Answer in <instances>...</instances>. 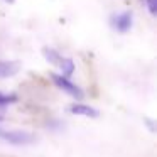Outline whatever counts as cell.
Returning a JSON list of instances; mask_svg holds the SVG:
<instances>
[{"instance_id":"obj_1","label":"cell","mask_w":157,"mask_h":157,"mask_svg":"<svg viewBox=\"0 0 157 157\" xmlns=\"http://www.w3.org/2000/svg\"><path fill=\"white\" fill-rule=\"evenodd\" d=\"M0 140H4L12 145H29L36 140V137L29 132H22V130H7L4 127H0Z\"/></svg>"},{"instance_id":"obj_2","label":"cell","mask_w":157,"mask_h":157,"mask_svg":"<svg viewBox=\"0 0 157 157\" xmlns=\"http://www.w3.org/2000/svg\"><path fill=\"white\" fill-rule=\"evenodd\" d=\"M51 78L59 90H63L64 93H68L69 96H73V98H76V100H83V96H85L83 90L79 88V86H76L75 83H71L68 78H64V76H61V75H52Z\"/></svg>"},{"instance_id":"obj_3","label":"cell","mask_w":157,"mask_h":157,"mask_svg":"<svg viewBox=\"0 0 157 157\" xmlns=\"http://www.w3.org/2000/svg\"><path fill=\"white\" fill-rule=\"evenodd\" d=\"M110 24L115 31L118 32H127L130 27H132L133 21H132V12H120V14H113L112 19H110Z\"/></svg>"},{"instance_id":"obj_4","label":"cell","mask_w":157,"mask_h":157,"mask_svg":"<svg viewBox=\"0 0 157 157\" xmlns=\"http://www.w3.org/2000/svg\"><path fill=\"white\" fill-rule=\"evenodd\" d=\"M68 110L75 115H81V117H88V118H98L100 117V112L96 108L90 105H83V103H71L68 106Z\"/></svg>"},{"instance_id":"obj_5","label":"cell","mask_w":157,"mask_h":157,"mask_svg":"<svg viewBox=\"0 0 157 157\" xmlns=\"http://www.w3.org/2000/svg\"><path fill=\"white\" fill-rule=\"evenodd\" d=\"M19 69L17 63H10V61H0V78H9L14 76Z\"/></svg>"},{"instance_id":"obj_6","label":"cell","mask_w":157,"mask_h":157,"mask_svg":"<svg viewBox=\"0 0 157 157\" xmlns=\"http://www.w3.org/2000/svg\"><path fill=\"white\" fill-rule=\"evenodd\" d=\"M59 68H61V73H63L61 76H64V78L69 79V76L75 73V63H73V59H69V58H63Z\"/></svg>"},{"instance_id":"obj_7","label":"cell","mask_w":157,"mask_h":157,"mask_svg":"<svg viewBox=\"0 0 157 157\" xmlns=\"http://www.w3.org/2000/svg\"><path fill=\"white\" fill-rule=\"evenodd\" d=\"M42 54L46 56V59H48L49 63H52V64H61V61H63V58L59 56V52L58 51H54V49H49V48H44L42 49Z\"/></svg>"},{"instance_id":"obj_8","label":"cell","mask_w":157,"mask_h":157,"mask_svg":"<svg viewBox=\"0 0 157 157\" xmlns=\"http://www.w3.org/2000/svg\"><path fill=\"white\" fill-rule=\"evenodd\" d=\"M14 101H17V96L15 95H4V93H0V108H4V106L10 105Z\"/></svg>"},{"instance_id":"obj_9","label":"cell","mask_w":157,"mask_h":157,"mask_svg":"<svg viewBox=\"0 0 157 157\" xmlns=\"http://www.w3.org/2000/svg\"><path fill=\"white\" fill-rule=\"evenodd\" d=\"M145 2V7H147V10L150 12V15H155V12H157V0H144Z\"/></svg>"},{"instance_id":"obj_10","label":"cell","mask_w":157,"mask_h":157,"mask_svg":"<svg viewBox=\"0 0 157 157\" xmlns=\"http://www.w3.org/2000/svg\"><path fill=\"white\" fill-rule=\"evenodd\" d=\"M145 122L149 123V128H150V130H152V132H154V130H155V127H154V122H152V120H149V118H145Z\"/></svg>"},{"instance_id":"obj_11","label":"cell","mask_w":157,"mask_h":157,"mask_svg":"<svg viewBox=\"0 0 157 157\" xmlns=\"http://www.w3.org/2000/svg\"><path fill=\"white\" fill-rule=\"evenodd\" d=\"M5 2H10V4H14V0H5Z\"/></svg>"},{"instance_id":"obj_12","label":"cell","mask_w":157,"mask_h":157,"mask_svg":"<svg viewBox=\"0 0 157 157\" xmlns=\"http://www.w3.org/2000/svg\"><path fill=\"white\" fill-rule=\"evenodd\" d=\"M0 120H2V117H0Z\"/></svg>"}]
</instances>
